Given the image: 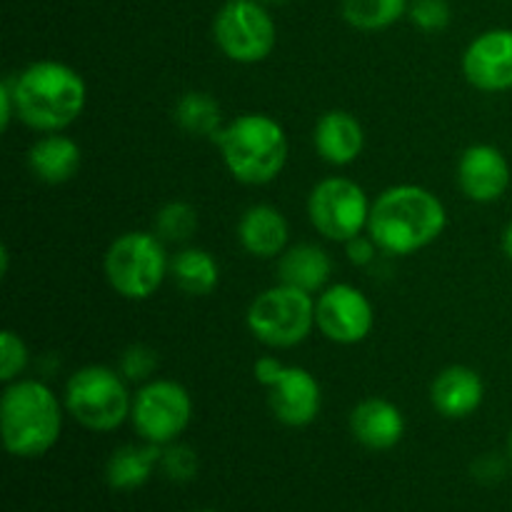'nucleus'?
Returning <instances> with one entry per match:
<instances>
[{
    "label": "nucleus",
    "instance_id": "33",
    "mask_svg": "<svg viewBox=\"0 0 512 512\" xmlns=\"http://www.w3.org/2000/svg\"><path fill=\"white\" fill-rule=\"evenodd\" d=\"M503 250H505V255H508V258L512 260V220H510L508 228H505V233H503Z\"/></svg>",
    "mask_w": 512,
    "mask_h": 512
},
{
    "label": "nucleus",
    "instance_id": "22",
    "mask_svg": "<svg viewBox=\"0 0 512 512\" xmlns=\"http://www.w3.org/2000/svg\"><path fill=\"white\" fill-rule=\"evenodd\" d=\"M170 278L190 298H205L218 288L220 265L208 250L183 248L170 258Z\"/></svg>",
    "mask_w": 512,
    "mask_h": 512
},
{
    "label": "nucleus",
    "instance_id": "3",
    "mask_svg": "<svg viewBox=\"0 0 512 512\" xmlns=\"http://www.w3.org/2000/svg\"><path fill=\"white\" fill-rule=\"evenodd\" d=\"M0 433L13 458H43L63 433V405L40 380L18 378L0 398Z\"/></svg>",
    "mask_w": 512,
    "mask_h": 512
},
{
    "label": "nucleus",
    "instance_id": "10",
    "mask_svg": "<svg viewBox=\"0 0 512 512\" xmlns=\"http://www.w3.org/2000/svg\"><path fill=\"white\" fill-rule=\"evenodd\" d=\"M370 205L373 203L368 200V193L355 180L325 178L310 190L308 215L323 238L348 243L368 230Z\"/></svg>",
    "mask_w": 512,
    "mask_h": 512
},
{
    "label": "nucleus",
    "instance_id": "9",
    "mask_svg": "<svg viewBox=\"0 0 512 512\" xmlns=\"http://www.w3.org/2000/svg\"><path fill=\"white\" fill-rule=\"evenodd\" d=\"M193 420V398L175 380H148L133 395L130 423L140 440L165 448L188 430Z\"/></svg>",
    "mask_w": 512,
    "mask_h": 512
},
{
    "label": "nucleus",
    "instance_id": "29",
    "mask_svg": "<svg viewBox=\"0 0 512 512\" xmlns=\"http://www.w3.org/2000/svg\"><path fill=\"white\" fill-rule=\"evenodd\" d=\"M408 18L423 33H440L450 25L453 13H450L448 0H410Z\"/></svg>",
    "mask_w": 512,
    "mask_h": 512
},
{
    "label": "nucleus",
    "instance_id": "19",
    "mask_svg": "<svg viewBox=\"0 0 512 512\" xmlns=\"http://www.w3.org/2000/svg\"><path fill=\"white\" fill-rule=\"evenodd\" d=\"M83 150L63 133H43L28 150V168L40 183L63 185L80 170Z\"/></svg>",
    "mask_w": 512,
    "mask_h": 512
},
{
    "label": "nucleus",
    "instance_id": "12",
    "mask_svg": "<svg viewBox=\"0 0 512 512\" xmlns=\"http://www.w3.org/2000/svg\"><path fill=\"white\" fill-rule=\"evenodd\" d=\"M463 73L483 93L512 90V30L493 28L480 33L465 48Z\"/></svg>",
    "mask_w": 512,
    "mask_h": 512
},
{
    "label": "nucleus",
    "instance_id": "6",
    "mask_svg": "<svg viewBox=\"0 0 512 512\" xmlns=\"http://www.w3.org/2000/svg\"><path fill=\"white\" fill-rule=\"evenodd\" d=\"M65 410L75 423L93 433H113L130 420L133 395L120 370L105 365H85L70 375L65 385Z\"/></svg>",
    "mask_w": 512,
    "mask_h": 512
},
{
    "label": "nucleus",
    "instance_id": "23",
    "mask_svg": "<svg viewBox=\"0 0 512 512\" xmlns=\"http://www.w3.org/2000/svg\"><path fill=\"white\" fill-rule=\"evenodd\" d=\"M173 118L180 130L193 138H215L223 128V108L218 100L203 90H188L175 100Z\"/></svg>",
    "mask_w": 512,
    "mask_h": 512
},
{
    "label": "nucleus",
    "instance_id": "1",
    "mask_svg": "<svg viewBox=\"0 0 512 512\" xmlns=\"http://www.w3.org/2000/svg\"><path fill=\"white\" fill-rule=\"evenodd\" d=\"M448 225V210L423 185H393L370 205L368 235L388 255H413L433 245Z\"/></svg>",
    "mask_w": 512,
    "mask_h": 512
},
{
    "label": "nucleus",
    "instance_id": "14",
    "mask_svg": "<svg viewBox=\"0 0 512 512\" xmlns=\"http://www.w3.org/2000/svg\"><path fill=\"white\" fill-rule=\"evenodd\" d=\"M270 413L288 428H305L320 415L323 390L310 370L298 365H285L283 375L273 388H268Z\"/></svg>",
    "mask_w": 512,
    "mask_h": 512
},
{
    "label": "nucleus",
    "instance_id": "21",
    "mask_svg": "<svg viewBox=\"0 0 512 512\" xmlns=\"http://www.w3.org/2000/svg\"><path fill=\"white\" fill-rule=\"evenodd\" d=\"M160 455L163 448L153 443H138V445H123L115 450L105 465V480L118 493H130L138 490L153 478L155 468H160Z\"/></svg>",
    "mask_w": 512,
    "mask_h": 512
},
{
    "label": "nucleus",
    "instance_id": "7",
    "mask_svg": "<svg viewBox=\"0 0 512 512\" xmlns=\"http://www.w3.org/2000/svg\"><path fill=\"white\" fill-rule=\"evenodd\" d=\"M248 330L268 348H295L315 328V298L293 285L263 290L248 308Z\"/></svg>",
    "mask_w": 512,
    "mask_h": 512
},
{
    "label": "nucleus",
    "instance_id": "31",
    "mask_svg": "<svg viewBox=\"0 0 512 512\" xmlns=\"http://www.w3.org/2000/svg\"><path fill=\"white\" fill-rule=\"evenodd\" d=\"M283 370H285V363H280V360L273 358V355H263V358L255 360L253 365L255 380H258L263 388H273V385L278 383L280 375H283Z\"/></svg>",
    "mask_w": 512,
    "mask_h": 512
},
{
    "label": "nucleus",
    "instance_id": "11",
    "mask_svg": "<svg viewBox=\"0 0 512 512\" xmlns=\"http://www.w3.org/2000/svg\"><path fill=\"white\" fill-rule=\"evenodd\" d=\"M375 310L368 295L350 283L328 285L315 300V328L335 345H358L373 333Z\"/></svg>",
    "mask_w": 512,
    "mask_h": 512
},
{
    "label": "nucleus",
    "instance_id": "17",
    "mask_svg": "<svg viewBox=\"0 0 512 512\" xmlns=\"http://www.w3.org/2000/svg\"><path fill=\"white\" fill-rule=\"evenodd\" d=\"M313 143L325 163L343 168V165L355 163L363 155L365 130L353 113L335 108L318 118L313 130Z\"/></svg>",
    "mask_w": 512,
    "mask_h": 512
},
{
    "label": "nucleus",
    "instance_id": "13",
    "mask_svg": "<svg viewBox=\"0 0 512 512\" xmlns=\"http://www.w3.org/2000/svg\"><path fill=\"white\" fill-rule=\"evenodd\" d=\"M510 163L495 145L478 143L463 150L458 160V185L465 198L488 205L503 198L510 188Z\"/></svg>",
    "mask_w": 512,
    "mask_h": 512
},
{
    "label": "nucleus",
    "instance_id": "25",
    "mask_svg": "<svg viewBox=\"0 0 512 512\" xmlns=\"http://www.w3.org/2000/svg\"><path fill=\"white\" fill-rule=\"evenodd\" d=\"M200 228V215L185 200H170L163 208L155 213L153 233L158 235L163 243H188L195 238Z\"/></svg>",
    "mask_w": 512,
    "mask_h": 512
},
{
    "label": "nucleus",
    "instance_id": "16",
    "mask_svg": "<svg viewBox=\"0 0 512 512\" xmlns=\"http://www.w3.org/2000/svg\"><path fill=\"white\" fill-rule=\"evenodd\" d=\"M485 400V383L478 370L468 365H450L435 375L430 385V403L435 413L448 420L470 418Z\"/></svg>",
    "mask_w": 512,
    "mask_h": 512
},
{
    "label": "nucleus",
    "instance_id": "5",
    "mask_svg": "<svg viewBox=\"0 0 512 512\" xmlns=\"http://www.w3.org/2000/svg\"><path fill=\"white\" fill-rule=\"evenodd\" d=\"M103 270L120 298L148 300L170 275V258L153 230H128L110 243Z\"/></svg>",
    "mask_w": 512,
    "mask_h": 512
},
{
    "label": "nucleus",
    "instance_id": "30",
    "mask_svg": "<svg viewBox=\"0 0 512 512\" xmlns=\"http://www.w3.org/2000/svg\"><path fill=\"white\" fill-rule=\"evenodd\" d=\"M378 243H375L370 235H355V238H350L348 243H345V253H348V260L353 265H358V268H365V265H370L375 260V255H378Z\"/></svg>",
    "mask_w": 512,
    "mask_h": 512
},
{
    "label": "nucleus",
    "instance_id": "34",
    "mask_svg": "<svg viewBox=\"0 0 512 512\" xmlns=\"http://www.w3.org/2000/svg\"><path fill=\"white\" fill-rule=\"evenodd\" d=\"M263 3H270V5H285V3H290V0H263Z\"/></svg>",
    "mask_w": 512,
    "mask_h": 512
},
{
    "label": "nucleus",
    "instance_id": "26",
    "mask_svg": "<svg viewBox=\"0 0 512 512\" xmlns=\"http://www.w3.org/2000/svg\"><path fill=\"white\" fill-rule=\"evenodd\" d=\"M158 368V350L150 348V345L145 343H135L130 345V348H125L118 363L120 375H123L125 380H130V383H148V380H153V375L158 373Z\"/></svg>",
    "mask_w": 512,
    "mask_h": 512
},
{
    "label": "nucleus",
    "instance_id": "15",
    "mask_svg": "<svg viewBox=\"0 0 512 512\" xmlns=\"http://www.w3.org/2000/svg\"><path fill=\"white\" fill-rule=\"evenodd\" d=\"M350 433L363 448L385 453L405 435V415L385 398H365L350 410Z\"/></svg>",
    "mask_w": 512,
    "mask_h": 512
},
{
    "label": "nucleus",
    "instance_id": "36",
    "mask_svg": "<svg viewBox=\"0 0 512 512\" xmlns=\"http://www.w3.org/2000/svg\"><path fill=\"white\" fill-rule=\"evenodd\" d=\"M193 512H215V510H193Z\"/></svg>",
    "mask_w": 512,
    "mask_h": 512
},
{
    "label": "nucleus",
    "instance_id": "24",
    "mask_svg": "<svg viewBox=\"0 0 512 512\" xmlns=\"http://www.w3.org/2000/svg\"><path fill=\"white\" fill-rule=\"evenodd\" d=\"M410 0H343L345 23L363 33H378L408 15Z\"/></svg>",
    "mask_w": 512,
    "mask_h": 512
},
{
    "label": "nucleus",
    "instance_id": "27",
    "mask_svg": "<svg viewBox=\"0 0 512 512\" xmlns=\"http://www.w3.org/2000/svg\"><path fill=\"white\" fill-rule=\"evenodd\" d=\"M160 470L165 473V478L173 480V483H190L195 480L200 470V458L190 445L185 443H170L163 448V455H160Z\"/></svg>",
    "mask_w": 512,
    "mask_h": 512
},
{
    "label": "nucleus",
    "instance_id": "8",
    "mask_svg": "<svg viewBox=\"0 0 512 512\" xmlns=\"http://www.w3.org/2000/svg\"><path fill=\"white\" fill-rule=\"evenodd\" d=\"M213 38L228 60L255 65L275 50L278 28L260 0H228L213 20Z\"/></svg>",
    "mask_w": 512,
    "mask_h": 512
},
{
    "label": "nucleus",
    "instance_id": "4",
    "mask_svg": "<svg viewBox=\"0 0 512 512\" xmlns=\"http://www.w3.org/2000/svg\"><path fill=\"white\" fill-rule=\"evenodd\" d=\"M213 140L228 173L243 185L273 183L288 163V135L273 115H238L225 123Z\"/></svg>",
    "mask_w": 512,
    "mask_h": 512
},
{
    "label": "nucleus",
    "instance_id": "35",
    "mask_svg": "<svg viewBox=\"0 0 512 512\" xmlns=\"http://www.w3.org/2000/svg\"><path fill=\"white\" fill-rule=\"evenodd\" d=\"M508 453H510V460H512V430H510V438H508Z\"/></svg>",
    "mask_w": 512,
    "mask_h": 512
},
{
    "label": "nucleus",
    "instance_id": "2",
    "mask_svg": "<svg viewBox=\"0 0 512 512\" xmlns=\"http://www.w3.org/2000/svg\"><path fill=\"white\" fill-rule=\"evenodd\" d=\"M18 120L38 133H63L83 115L88 85L60 60H38L13 75Z\"/></svg>",
    "mask_w": 512,
    "mask_h": 512
},
{
    "label": "nucleus",
    "instance_id": "32",
    "mask_svg": "<svg viewBox=\"0 0 512 512\" xmlns=\"http://www.w3.org/2000/svg\"><path fill=\"white\" fill-rule=\"evenodd\" d=\"M13 118H18V105H15L13 75H8L0 80V128L8 130Z\"/></svg>",
    "mask_w": 512,
    "mask_h": 512
},
{
    "label": "nucleus",
    "instance_id": "28",
    "mask_svg": "<svg viewBox=\"0 0 512 512\" xmlns=\"http://www.w3.org/2000/svg\"><path fill=\"white\" fill-rule=\"evenodd\" d=\"M28 360L30 353L25 340L15 330H3L0 333V380L8 385L13 380L23 378Z\"/></svg>",
    "mask_w": 512,
    "mask_h": 512
},
{
    "label": "nucleus",
    "instance_id": "18",
    "mask_svg": "<svg viewBox=\"0 0 512 512\" xmlns=\"http://www.w3.org/2000/svg\"><path fill=\"white\" fill-rule=\"evenodd\" d=\"M238 240L245 253L253 258H280L288 250L290 225L288 218L275 205H250L238 223Z\"/></svg>",
    "mask_w": 512,
    "mask_h": 512
},
{
    "label": "nucleus",
    "instance_id": "20",
    "mask_svg": "<svg viewBox=\"0 0 512 512\" xmlns=\"http://www.w3.org/2000/svg\"><path fill=\"white\" fill-rule=\"evenodd\" d=\"M330 275H333V260L328 250L315 243L293 245L278 260V283L293 285L310 295L323 293Z\"/></svg>",
    "mask_w": 512,
    "mask_h": 512
}]
</instances>
